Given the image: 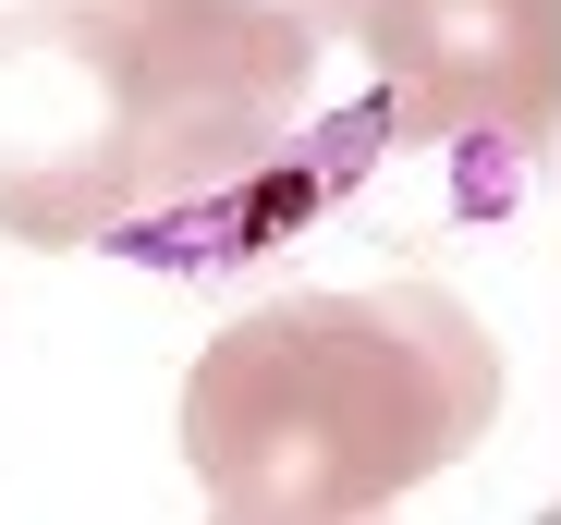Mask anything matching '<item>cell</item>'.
<instances>
[{
    "mask_svg": "<svg viewBox=\"0 0 561 525\" xmlns=\"http://www.w3.org/2000/svg\"><path fill=\"white\" fill-rule=\"evenodd\" d=\"M501 330L439 282L268 294L183 367V465L232 525H354L501 427Z\"/></svg>",
    "mask_w": 561,
    "mask_h": 525,
    "instance_id": "6da1fadb",
    "label": "cell"
},
{
    "mask_svg": "<svg viewBox=\"0 0 561 525\" xmlns=\"http://www.w3.org/2000/svg\"><path fill=\"white\" fill-rule=\"evenodd\" d=\"M49 37L99 73V135L0 171V232L123 244L306 123L330 37H354V0H61Z\"/></svg>",
    "mask_w": 561,
    "mask_h": 525,
    "instance_id": "7a4b0ae2",
    "label": "cell"
},
{
    "mask_svg": "<svg viewBox=\"0 0 561 525\" xmlns=\"http://www.w3.org/2000/svg\"><path fill=\"white\" fill-rule=\"evenodd\" d=\"M391 147L489 159V196L561 147V0H354Z\"/></svg>",
    "mask_w": 561,
    "mask_h": 525,
    "instance_id": "3957f363",
    "label": "cell"
},
{
    "mask_svg": "<svg viewBox=\"0 0 561 525\" xmlns=\"http://www.w3.org/2000/svg\"><path fill=\"white\" fill-rule=\"evenodd\" d=\"M391 159V111H379V85L342 111V123H318V135H280L268 159H244L232 184H208V196H183V208H159V220H135L123 232V256L135 270H183V282H208V270H244V256H280L306 220H330L366 171Z\"/></svg>",
    "mask_w": 561,
    "mask_h": 525,
    "instance_id": "277c9868",
    "label": "cell"
},
{
    "mask_svg": "<svg viewBox=\"0 0 561 525\" xmlns=\"http://www.w3.org/2000/svg\"><path fill=\"white\" fill-rule=\"evenodd\" d=\"M13 37H25V25H13V13H0V49H13Z\"/></svg>",
    "mask_w": 561,
    "mask_h": 525,
    "instance_id": "5b68a950",
    "label": "cell"
}]
</instances>
